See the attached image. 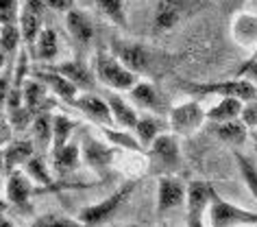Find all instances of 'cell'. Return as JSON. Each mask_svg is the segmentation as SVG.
I'll list each match as a JSON object with an SVG mask.
<instances>
[{"label": "cell", "instance_id": "cell-10", "mask_svg": "<svg viewBox=\"0 0 257 227\" xmlns=\"http://www.w3.org/2000/svg\"><path fill=\"white\" fill-rule=\"evenodd\" d=\"M192 0H155V11H153V27L159 33L172 31L179 20L188 14Z\"/></svg>", "mask_w": 257, "mask_h": 227}, {"label": "cell", "instance_id": "cell-9", "mask_svg": "<svg viewBox=\"0 0 257 227\" xmlns=\"http://www.w3.org/2000/svg\"><path fill=\"white\" fill-rule=\"evenodd\" d=\"M128 101L133 103L136 109H142V112H149V114H155V116H168L170 107L168 103L164 101V96L159 94V90L153 86L149 81H142L140 79L136 83V88L128 90Z\"/></svg>", "mask_w": 257, "mask_h": 227}, {"label": "cell", "instance_id": "cell-45", "mask_svg": "<svg viewBox=\"0 0 257 227\" xmlns=\"http://www.w3.org/2000/svg\"><path fill=\"white\" fill-rule=\"evenodd\" d=\"M253 227H257V225H253Z\"/></svg>", "mask_w": 257, "mask_h": 227}, {"label": "cell", "instance_id": "cell-33", "mask_svg": "<svg viewBox=\"0 0 257 227\" xmlns=\"http://www.w3.org/2000/svg\"><path fill=\"white\" fill-rule=\"evenodd\" d=\"M105 135H107V140H111V144L118 146V148H126V151H142V144L138 142L136 133L126 131V129L113 131L111 127H105Z\"/></svg>", "mask_w": 257, "mask_h": 227}, {"label": "cell", "instance_id": "cell-20", "mask_svg": "<svg viewBox=\"0 0 257 227\" xmlns=\"http://www.w3.org/2000/svg\"><path fill=\"white\" fill-rule=\"evenodd\" d=\"M209 129L218 140L227 142V144H231V146H240L248 140V127L242 118L227 120V122H211Z\"/></svg>", "mask_w": 257, "mask_h": 227}, {"label": "cell", "instance_id": "cell-36", "mask_svg": "<svg viewBox=\"0 0 257 227\" xmlns=\"http://www.w3.org/2000/svg\"><path fill=\"white\" fill-rule=\"evenodd\" d=\"M33 227H85L81 220L72 218H59V216H42L35 220Z\"/></svg>", "mask_w": 257, "mask_h": 227}, {"label": "cell", "instance_id": "cell-34", "mask_svg": "<svg viewBox=\"0 0 257 227\" xmlns=\"http://www.w3.org/2000/svg\"><path fill=\"white\" fill-rule=\"evenodd\" d=\"M24 173L33 179V184H42V186H50V173H48V166L44 164L40 158H31L27 164H24Z\"/></svg>", "mask_w": 257, "mask_h": 227}, {"label": "cell", "instance_id": "cell-27", "mask_svg": "<svg viewBox=\"0 0 257 227\" xmlns=\"http://www.w3.org/2000/svg\"><path fill=\"white\" fill-rule=\"evenodd\" d=\"M35 57L40 61H55L59 57V37H57L55 29H42V33L35 40Z\"/></svg>", "mask_w": 257, "mask_h": 227}, {"label": "cell", "instance_id": "cell-38", "mask_svg": "<svg viewBox=\"0 0 257 227\" xmlns=\"http://www.w3.org/2000/svg\"><path fill=\"white\" fill-rule=\"evenodd\" d=\"M242 120L246 122L248 129H257V99L244 103V109H242Z\"/></svg>", "mask_w": 257, "mask_h": 227}, {"label": "cell", "instance_id": "cell-28", "mask_svg": "<svg viewBox=\"0 0 257 227\" xmlns=\"http://www.w3.org/2000/svg\"><path fill=\"white\" fill-rule=\"evenodd\" d=\"M74 129H76V122L72 118H68L63 114H53V144H50V151L66 146L70 138H72Z\"/></svg>", "mask_w": 257, "mask_h": 227}, {"label": "cell", "instance_id": "cell-26", "mask_svg": "<svg viewBox=\"0 0 257 227\" xmlns=\"http://www.w3.org/2000/svg\"><path fill=\"white\" fill-rule=\"evenodd\" d=\"M31 135H33L35 148H48L53 144V114L42 112L33 116L31 122Z\"/></svg>", "mask_w": 257, "mask_h": 227}, {"label": "cell", "instance_id": "cell-41", "mask_svg": "<svg viewBox=\"0 0 257 227\" xmlns=\"http://www.w3.org/2000/svg\"><path fill=\"white\" fill-rule=\"evenodd\" d=\"M5 171H7V166H5V151H0V179H3Z\"/></svg>", "mask_w": 257, "mask_h": 227}, {"label": "cell", "instance_id": "cell-16", "mask_svg": "<svg viewBox=\"0 0 257 227\" xmlns=\"http://www.w3.org/2000/svg\"><path fill=\"white\" fill-rule=\"evenodd\" d=\"M33 179L24 173V168H16L9 173L7 186H5V194L7 201H11L16 207H27L31 194H33Z\"/></svg>", "mask_w": 257, "mask_h": 227}, {"label": "cell", "instance_id": "cell-21", "mask_svg": "<svg viewBox=\"0 0 257 227\" xmlns=\"http://www.w3.org/2000/svg\"><path fill=\"white\" fill-rule=\"evenodd\" d=\"M66 29L72 35V40L79 44H89L94 40V24L89 16L81 9H72L66 14Z\"/></svg>", "mask_w": 257, "mask_h": 227}, {"label": "cell", "instance_id": "cell-8", "mask_svg": "<svg viewBox=\"0 0 257 227\" xmlns=\"http://www.w3.org/2000/svg\"><path fill=\"white\" fill-rule=\"evenodd\" d=\"M151 158L153 162L168 173H175L183 164L181 146H179V138L175 133H162L159 138L151 144Z\"/></svg>", "mask_w": 257, "mask_h": 227}, {"label": "cell", "instance_id": "cell-39", "mask_svg": "<svg viewBox=\"0 0 257 227\" xmlns=\"http://www.w3.org/2000/svg\"><path fill=\"white\" fill-rule=\"evenodd\" d=\"M11 122L7 118V114L0 109V146H5V144H9V140H11Z\"/></svg>", "mask_w": 257, "mask_h": 227}, {"label": "cell", "instance_id": "cell-5", "mask_svg": "<svg viewBox=\"0 0 257 227\" xmlns=\"http://www.w3.org/2000/svg\"><path fill=\"white\" fill-rule=\"evenodd\" d=\"M133 190H136V181H128V184H124L122 188H118L115 192L109 194L107 199H102L100 203L89 205V207H85V210H81L79 220L83 225H87V227L107 223V220H111L113 214L126 203V199L133 194Z\"/></svg>", "mask_w": 257, "mask_h": 227}, {"label": "cell", "instance_id": "cell-22", "mask_svg": "<svg viewBox=\"0 0 257 227\" xmlns=\"http://www.w3.org/2000/svg\"><path fill=\"white\" fill-rule=\"evenodd\" d=\"M50 160H53V168L59 175L74 173L83 162L81 148H79V144H74V142H68L66 146L57 148V151H50Z\"/></svg>", "mask_w": 257, "mask_h": 227}, {"label": "cell", "instance_id": "cell-29", "mask_svg": "<svg viewBox=\"0 0 257 227\" xmlns=\"http://www.w3.org/2000/svg\"><path fill=\"white\" fill-rule=\"evenodd\" d=\"M42 16L33 14L29 9H22L20 11V18H18V27H20V33H22V42L24 44H35L37 35L42 33Z\"/></svg>", "mask_w": 257, "mask_h": 227}, {"label": "cell", "instance_id": "cell-35", "mask_svg": "<svg viewBox=\"0 0 257 227\" xmlns=\"http://www.w3.org/2000/svg\"><path fill=\"white\" fill-rule=\"evenodd\" d=\"M20 11L22 7L18 0H0V27H5V24H18Z\"/></svg>", "mask_w": 257, "mask_h": 227}, {"label": "cell", "instance_id": "cell-30", "mask_svg": "<svg viewBox=\"0 0 257 227\" xmlns=\"http://www.w3.org/2000/svg\"><path fill=\"white\" fill-rule=\"evenodd\" d=\"M233 160L237 164V171H240L244 184H246L250 194L257 199V162L253 158H248V155L237 153V151H233Z\"/></svg>", "mask_w": 257, "mask_h": 227}, {"label": "cell", "instance_id": "cell-44", "mask_svg": "<svg viewBox=\"0 0 257 227\" xmlns=\"http://www.w3.org/2000/svg\"><path fill=\"white\" fill-rule=\"evenodd\" d=\"M128 227H144V225H128Z\"/></svg>", "mask_w": 257, "mask_h": 227}, {"label": "cell", "instance_id": "cell-4", "mask_svg": "<svg viewBox=\"0 0 257 227\" xmlns=\"http://www.w3.org/2000/svg\"><path fill=\"white\" fill-rule=\"evenodd\" d=\"M109 50L124 63L128 70H133L136 74H146L153 72V63H155V55L153 50L142 42H131L122 40V37H113Z\"/></svg>", "mask_w": 257, "mask_h": 227}, {"label": "cell", "instance_id": "cell-23", "mask_svg": "<svg viewBox=\"0 0 257 227\" xmlns=\"http://www.w3.org/2000/svg\"><path fill=\"white\" fill-rule=\"evenodd\" d=\"M133 133H136V138H138L140 144H142V148H151L153 142H155L162 133H166L164 131V120L155 114L140 116L138 125L133 127Z\"/></svg>", "mask_w": 257, "mask_h": 227}, {"label": "cell", "instance_id": "cell-42", "mask_svg": "<svg viewBox=\"0 0 257 227\" xmlns=\"http://www.w3.org/2000/svg\"><path fill=\"white\" fill-rule=\"evenodd\" d=\"M5 50H3V46H0V72H3V68H5Z\"/></svg>", "mask_w": 257, "mask_h": 227}, {"label": "cell", "instance_id": "cell-17", "mask_svg": "<svg viewBox=\"0 0 257 227\" xmlns=\"http://www.w3.org/2000/svg\"><path fill=\"white\" fill-rule=\"evenodd\" d=\"M72 105L76 109H81L83 114H87L89 118H94L96 122H100L102 127H113L111 112H109V105L102 96H96L92 92H83L81 96H76L72 101Z\"/></svg>", "mask_w": 257, "mask_h": 227}, {"label": "cell", "instance_id": "cell-13", "mask_svg": "<svg viewBox=\"0 0 257 227\" xmlns=\"http://www.w3.org/2000/svg\"><path fill=\"white\" fill-rule=\"evenodd\" d=\"M48 68H53L55 72H59L63 74L68 81H72L76 88H79V92H94V88H96V77H94V70L85 66L83 61H74V59H70V61H61V63H57V66H48Z\"/></svg>", "mask_w": 257, "mask_h": 227}, {"label": "cell", "instance_id": "cell-43", "mask_svg": "<svg viewBox=\"0 0 257 227\" xmlns=\"http://www.w3.org/2000/svg\"><path fill=\"white\" fill-rule=\"evenodd\" d=\"M250 57H255V59H257V48H255V53H250Z\"/></svg>", "mask_w": 257, "mask_h": 227}, {"label": "cell", "instance_id": "cell-3", "mask_svg": "<svg viewBox=\"0 0 257 227\" xmlns=\"http://www.w3.org/2000/svg\"><path fill=\"white\" fill-rule=\"evenodd\" d=\"M205 122H207V114L196 99L172 105L168 112V129L177 138H190L196 131H201Z\"/></svg>", "mask_w": 257, "mask_h": 227}, {"label": "cell", "instance_id": "cell-11", "mask_svg": "<svg viewBox=\"0 0 257 227\" xmlns=\"http://www.w3.org/2000/svg\"><path fill=\"white\" fill-rule=\"evenodd\" d=\"M185 194H188V188L177 177L162 175L157 181V212L166 214V212H172V210H177V207H181L185 203Z\"/></svg>", "mask_w": 257, "mask_h": 227}, {"label": "cell", "instance_id": "cell-32", "mask_svg": "<svg viewBox=\"0 0 257 227\" xmlns=\"http://www.w3.org/2000/svg\"><path fill=\"white\" fill-rule=\"evenodd\" d=\"M20 44L24 42H22V33L18 24H5V27H0V46H3L5 55H16L20 50Z\"/></svg>", "mask_w": 257, "mask_h": 227}, {"label": "cell", "instance_id": "cell-1", "mask_svg": "<svg viewBox=\"0 0 257 227\" xmlns=\"http://www.w3.org/2000/svg\"><path fill=\"white\" fill-rule=\"evenodd\" d=\"M94 77L100 86L109 88L111 92H128L131 88H136L140 81V74L133 70H128L111 50H102V53L94 55Z\"/></svg>", "mask_w": 257, "mask_h": 227}, {"label": "cell", "instance_id": "cell-19", "mask_svg": "<svg viewBox=\"0 0 257 227\" xmlns=\"http://www.w3.org/2000/svg\"><path fill=\"white\" fill-rule=\"evenodd\" d=\"M33 77H37L40 81L46 83V88H48L55 96H59L61 101L72 103L76 96H79V88H76L72 81H68L63 74L55 72L53 68H48V70H35Z\"/></svg>", "mask_w": 257, "mask_h": 227}, {"label": "cell", "instance_id": "cell-12", "mask_svg": "<svg viewBox=\"0 0 257 227\" xmlns=\"http://www.w3.org/2000/svg\"><path fill=\"white\" fill-rule=\"evenodd\" d=\"M113 155H115L113 153V146H109V144H105V142L92 138V135H87V138L83 140L81 158L96 173L107 171V168L111 166V162H113Z\"/></svg>", "mask_w": 257, "mask_h": 227}, {"label": "cell", "instance_id": "cell-6", "mask_svg": "<svg viewBox=\"0 0 257 227\" xmlns=\"http://www.w3.org/2000/svg\"><path fill=\"white\" fill-rule=\"evenodd\" d=\"M209 227H244V225H257V212L237 207L229 201L214 194L207 210Z\"/></svg>", "mask_w": 257, "mask_h": 227}, {"label": "cell", "instance_id": "cell-7", "mask_svg": "<svg viewBox=\"0 0 257 227\" xmlns=\"http://www.w3.org/2000/svg\"><path fill=\"white\" fill-rule=\"evenodd\" d=\"M214 190L205 181H192L188 186L185 203H188V227H205V214L214 199Z\"/></svg>", "mask_w": 257, "mask_h": 227}, {"label": "cell", "instance_id": "cell-18", "mask_svg": "<svg viewBox=\"0 0 257 227\" xmlns=\"http://www.w3.org/2000/svg\"><path fill=\"white\" fill-rule=\"evenodd\" d=\"M48 92L50 90L46 88V83L40 81L37 77L29 74L27 81L22 83V99H24V105L29 107V112L37 116L42 112H48Z\"/></svg>", "mask_w": 257, "mask_h": 227}, {"label": "cell", "instance_id": "cell-24", "mask_svg": "<svg viewBox=\"0 0 257 227\" xmlns=\"http://www.w3.org/2000/svg\"><path fill=\"white\" fill-rule=\"evenodd\" d=\"M35 153V144L33 140H16V142H9V146L5 148V166L7 171H16V168L24 166L27 162L33 158Z\"/></svg>", "mask_w": 257, "mask_h": 227}, {"label": "cell", "instance_id": "cell-31", "mask_svg": "<svg viewBox=\"0 0 257 227\" xmlns=\"http://www.w3.org/2000/svg\"><path fill=\"white\" fill-rule=\"evenodd\" d=\"M100 14L118 27H126V5L124 0H96Z\"/></svg>", "mask_w": 257, "mask_h": 227}, {"label": "cell", "instance_id": "cell-40", "mask_svg": "<svg viewBox=\"0 0 257 227\" xmlns=\"http://www.w3.org/2000/svg\"><path fill=\"white\" fill-rule=\"evenodd\" d=\"M48 9L59 11V14H68V11L74 9V0H44Z\"/></svg>", "mask_w": 257, "mask_h": 227}, {"label": "cell", "instance_id": "cell-37", "mask_svg": "<svg viewBox=\"0 0 257 227\" xmlns=\"http://www.w3.org/2000/svg\"><path fill=\"white\" fill-rule=\"evenodd\" d=\"M237 77L235 79H246V81H257V59L255 57H250V59L244 63V66H240L237 68V72H235Z\"/></svg>", "mask_w": 257, "mask_h": 227}, {"label": "cell", "instance_id": "cell-15", "mask_svg": "<svg viewBox=\"0 0 257 227\" xmlns=\"http://www.w3.org/2000/svg\"><path fill=\"white\" fill-rule=\"evenodd\" d=\"M105 101L109 105V112H111L113 125L120 129H126V131H133V127L138 125V118H140L133 103L124 99V96H118V92H109L105 96Z\"/></svg>", "mask_w": 257, "mask_h": 227}, {"label": "cell", "instance_id": "cell-2", "mask_svg": "<svg viewBox=\"0 0 257 227\" xmlns=\"http://www.w3.org/2000/svg\"><path fill=\"white\" fill-rule=\"evenodd\" d=\"M188 94H194L196 99L203 96H216V99H237L248 103L257 99V86L246 79H227V81H211V83H190L183 86Z\"/></svg>", "mask_w": 257, "mask_h": 227}, {"label": "cell", "instance_id": "cell-14", "mask_svg": "<svg viewBox=\"0 0 257 227\" xmlns=\"http://www.w3.org/2000/svg\"><path fill=\"white\" fill-rule=\"evenodd\" d=\"M231 35H233L237 46L255 53V48H257V16L246 14V11L235 14L233 22H231Z\"/></svg>", "mask_w": 257, "mask_h": 227}, {"label": "cell", "instance_id": "cell-25", "mask_svg": "<svg viewBox=\"0 0 257 227\" xmlns=\"http://www.w3.org/2000/svg\"><path fill=\"white\" fill-rule=\"evenodd\" d=\"M242 109H244V103L237 99H218V103H214L205 114H207L209 122H227V120L242 118Z\"/></svg>", "mask_w": 257, "mask_h": 227}]
</instances>
